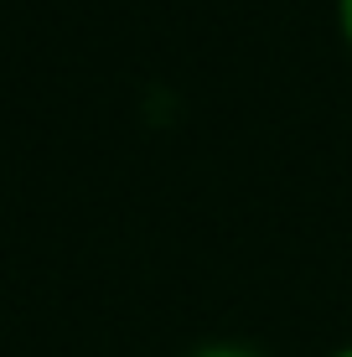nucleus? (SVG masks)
<instances>
[{
    "label": "nucleus",
    "mask_w": 352,
    "mask_h": 357,
    "mask_svg": "<svg viewBox=\"0 0 352 357\" xmlns=\"http://www.w3.org/2000/svg\"><path fill=\"white\" fill-rule=\"evenodd\" d=\"M192 357H259L254 347H238V342H213V347H197Z\"/></svg>",
    "instance_id": "1"
},
{
    "label": "nucleus",
    "mask_w": 352,
    "mask_h": 357,
    "mask_svg": "<svg viewBox=\"0 0 352 357\" xmlns=\"http://www.w3.org/2000/svg\"><path fill=\"white\" fill-rule=\"evenodd\" d=\"M337 36H342V47L352 52V0H337Z\"/></svg>",
    "instance_id": "2"
},
{
    "label": "nucleus",
    "mask_w": 352,
    "mask_h": 357,
    "mask_svg": "<svg viewBox=\"0 0 352 357\" xmlns=\"http://www.w3.org/2000/svg\"><path fill=\"white\" fill-rule=\"evenodd\" d=\"M332 357H352V347H337V352H332Z\"/></svg>",
    "instance_id": "3"
}]
</instances>
